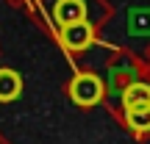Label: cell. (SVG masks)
<instances>
[{
    "instance_id": "cell-1",
    "label": "cell",
    "mask_w": 150,
    "mask_h": 144,
    "mask_svg": "<svg viewBox=\"0 0 150 144\" xmlns=\"http://www.w3.org/2000/svg\"><path fill=\"white\" fill-rule=\"evenodd\" d=\"M70 97L78 103V105H83V108L95 105V103H100V97H103V80L97 78V75H92V72L78 75V78L70 83Z\"/></svg>"
},
{
    "instance_id": "cell-2",
    "label": "cell",
    "mask_w": 150,
    "mask_h": 144,
    "mask_svg": "<svg viewBox=\"0 0 150 144\" xmlns=\"http://www.w3.org/2000/svg\"><path fill=\"white\" fill-rule=\"evenodd\" d=\"M61 42H64L67 50H86L92 42H95V31L92 25H86L83 20L81 22H70V25H61Z\"/></svg>"
},
{
    "instance_id": "cell-3",
    "label": "cell",
    "mask_w": 150,
    "mask_h": 144,
    "mask_svg": "<svg viewBox=\"0 0 150 144\" xmlns=\"http://www.w3.org/2000/svg\"><path fill=\"white\" fill-rule=\"evenodd\" d=\"M53 17L59 25H70V22H81L86 17V6L83 0H59L53 8Z\"/></svg>"
},
{
    "instance_id": "cell-4",
    "label": "cell",
    "mask_w": 150,
    "mask_h": 144,
    "mask_svg": "<svg viewBox=\"0 0 150 144\" xmlns=\"http://www.w3.org/2000/svg\"><path fill=\"white\" fill-rule=\"evenodd\" d=\"M122 105H125V111H131V108H147L150 105V86L147 83H131L122 91Z\"/></svg>"
},
{
    "instance_id": "cell-5",
    "label": "cell",
    "mask_w": 150,
    "mask_h": 144,
    "mask_svg": "<svg viewBox=\"0 0 150 144\" xmlns=\"http://www.w3.org/2000/svg\"><path fill=\"white\" fill-rule=\"evenodd\" d=\"M20 91H22L20 75L11 70H0V103H8L14 97H20Z\"/></svg>"
},
{
    "instance_id": "cell-6",
    "label": "cell",
    "mask_w": 150,
    "mask_h": 144,
    "mask_svg": "<svg viewBox=\"0 0 150 144\" xmlns=\"http://www.w3.org/2000/svg\"><path fill=\"white\" fill-rule=\"evenodd\" d=\"M125 122H128V128L136 130V133H147L150 130V105L147 108H131V111H125Z\"/></svg>"
}]
</instances>
